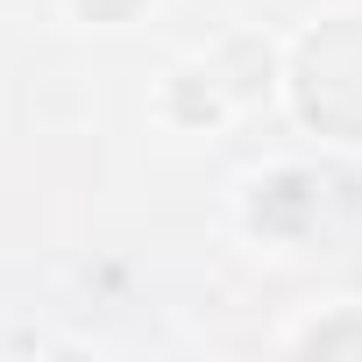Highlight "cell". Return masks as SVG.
I'll return each instance as SVG.
<instances>
[{"mask_svg":"<svg viewBox=\"0 0 362 362\" xmlns=\"http://www.w3.org/2000/svg\"><path fill=\"white\" fill-rule=\"evenodd\" d=\"M305 348H320V355H327V348H362V327H327V334H313Z\"/></svg>","mask_w":362,"mask_h":362,"instance_id":"cell-1","label":"cell"}]
</instances>
